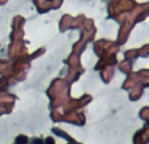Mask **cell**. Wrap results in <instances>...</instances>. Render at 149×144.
<instances>
[{
    "instance_id": "3957f363",
    "label": "cell",
    "mask_w": 149,
    "mask_h": 144,
    "mask_svg": "<svg viewBox=\"0 0 149 144\" xmlns=\"http://www.w3.org/2000/svg\"><path fill=\"white\" fill-rule=\"evenodd\" d=\"M33 144H43V142H42L41 139H36V140L33 142Z\"/></svg>"
},
{
    "instance_id": "7a4b0ae2",
    "label": "cell",
    "mask_w": 149,
    "mask_h": 144,
    "mask_svg": "<svg viewBox=\"0 0 149 144\" xmlns=\"http://www.w3.org/2000/svg\"><path fill=\"white\" fill-rule=\"evenodd\" d=\"M46 144H55L54 143V139H52V138H47L46 139V142H45Z\"/></svg>"
},
{
    "instance_id": "6da1fadb",
    "label": "cell",
    "mask_w": 149,
    "mask_h": 144,
    "mask_svg": "<svg viewBox=\"0 0 149 144\" xmlns=\"http://www.w3.org/2000/svg\"><path fill=\"white\" fill-rule=\"evenodd\" d=\"M16 143L17 144H26L28 143V138L24 136V135H20V136L16 139Z\"/></svg>"
}]
</instances>
